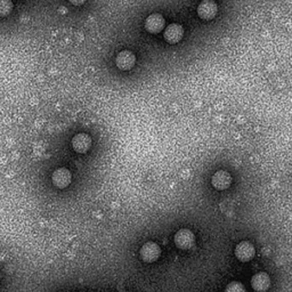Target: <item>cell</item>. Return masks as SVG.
I'll return each mask as SVG.
<instances>
[{
  "instance_id": "cell-1",
  "label": "cell",
  "mask_w": 292,
  "mask_h": 292,
  "mask_svg": "<svg viewBox=\"0 0 292 292\" xmlns=\"http://www.w3.org/2000/svg\"><path fill=\"white\" fill-rule=\"evenodd\" d=\"M173 241H175L177 248L182 250H188L193 247L194 243H196V235H194L192 230H189L187 228H182L175 234Z\"/></svg>"
},
{
  "instance_id": "cell-2",
  "label": "cell",
  "mask_w": 292,
  "mask_h": 292,
  "mask_svg": "<svg viewBox=\"0 0 292 292\" xmlns=\"http://www.w3.org/2000/svg\"><path fill=\"white\" fill-rule=\"evenodd\" d=\"M140 255H141L142 260L144 261V263L151 264V263H154V261H157L159 257H160L161 249L154 242H146L141 248Z\"/></svg>"
},
{
  "instance_id": "cell-3",
  "label": "cell",
  "mask_w": 292,
  "mask_h": 292,
  "mask_svg": "<svg viewBox=\"0 0 292 292\" xmlns=\"http://www.w3.org/2000/svg\"><path fill=\"white\" fill-rule=\"evenodd\" d=\"M218 7L213 0H203L198 6V15L204 21H210L217 15Z\"/></svg>"
},
{
  "instance_id": "cell-4",
  "label": "cell",
  "mask_w": 292,
  "mask_h": 292,
  "mask_svg": "<svg viewBox=\"0 0 292 292\" xmlns=\"http://www.w3.org/2000/svg\"><path fill=\"white\" fill-rule=\"evenodd\" d=\"M235 256H237V258L240 261H243V263L250 261L256 256L255 245L249 242V241H242L235 248Z\"/></svg>"
},
{
  "instance_id": "cell-5",
  "label": "cell",
  "mask_w": 292,
  "mask_h": 292,
  "mask_svg": "<svg viewBox=\"0 0 292 292\" xmlns=\"http://www.w3.org/2000/svg\"><path fill=\"white\" fill-rule=\"evenodd\" d=\"M136 63L135 55L130 50H122L115 57V64L122 71H128L134 68Z\"/></svg>"
},
{
  "instance_id": "cell-6",
  "label": "cell",
  "mask_w": 292,
  "mask_h": 292,
  "mask_svg": "<svg viewBox=\"0 0 292 292\" xmlns=\"http://www.w3.org/2000/svg\"><path fill=\"white\" fill-rule=\"evenodd\" d=\"M166 21L161 14H151L145 20V29L150 33H159L165 29Z\"/></svg>"
},
{
  "instance_id": "cell-7",
  "label": "cell",
  "mask_w": 292,
  "mask_h": 292,
  "mask_svg": "<svg viewBox=\"0 0 292 292\" xmlns=\"http://www.w3.org/2000/svg\"><path fill=\"white\" fill-rule=\"evenodd\" d=\"M71 179V172L69 169L66 168H60L56 169L52 175V182L57 188H65L70 185Z\"/></svg>"
},
{
  "instance_id": "cell-8",
  "label": "cell",
  "mask_w": 292,
  "mask_h": 292,
  "mask_svg": "<svg viewBox=\"0 0 292 292\" xmlns=\"http://www.w3.org/2000/svg\"><path fill=\"white\" fill-rule=\"evenodd\" d=\"M184 35V29L182 25L179 24H170L168 25L166 28L165 32H163V37H165V40L168 44H177L182 40Z\"/></svg>"
},
{
  "instance_id": "cell-9",
  "label": "cell",
  "mask_w": 292,
  "mask_h": 292,
  "mask_svg": "<svg viewBox=\"0 0 292 292\" xmlns=\"http://www.w3.org/2000/svg\"><path fill=\"white\" fill-rule=\"evenodd\" d=\"M211 184L218 191H224V189H227L230 186V184H232V176L227 171L219 170L212 176Z\"/></svg>"
},
{
  "instance_id": "cell-10",
  "label": "cell",
  "mask_w": 292,
  "mask_h": 292,
  "mask_svg": "<svg viewBox=\"0 0 292 292\" xmlns=\"http://www.w3.org/2000/svg\"><path fill=\"white\" fill-rule=\"evenodd\" d=\"M72 147L76 153L84 154V153H87L90 150L91 138L87 134H84V132L75 135L72 138Z\"/></svg>"
},
{
  "instance_id": "cell-11",
  "label": "cell",
  "mask_w": 292,
  "mask_h": 292,
  "mask_svg": "<svg viewBox=\"0 0 292 292\" xmlns=\"http://www.w3.org/2000/svg\"><path fill=\"white\" fill-rule=\"evenodd\" d=\"M251 286L256 292H265L269 289L270 279L267 273H257L251 279Z\"/></svg>"
},
{
  "instance_id": "cell-12",
  "label": "cell",
  "mask_w": 292,
  "mask_h": 292,
  "mask_svg": "<svg viewBox=\"0 0 292 292\" xmlns=\"http://www.w3.org/2000/svg\"><path fill=\"white\" fill-rule=\"evenodd\" d=\"M13 11L12 0H0V17L8 16Z\"/></svg>"
},
{
  "instance_id": "cell-13",
  "label": "cell",
  "mask_w": 292,
  "mask_h": 292,
  "mask_svg": "<svg viewBox=\"0 0 292 292\" xmlns=\"http://www.w3.org/2000/svg\"><path fill=\"white\" fill-rule=\"evenodd\" d=\"M225 292H245V288L241 282H230Z\"/></svg>"
},
{
  "instance_id": "cell-14",
  "label": "cell",
  "mask_w": 292,
  "mask_h": 292,
  "mask_svg": "<svg viewBox=\"0 0 292 292\" xmlns=\"http://www.w3.org/2000/svg\"><path fill=\"white\" fill-rule=\"evenodd\" d=\"M69 2L74 5V6H80V5H83L86 0H69Z\"/></svg>"
},
{
  "instance_id": "cell-15",
  "label": "cell",
  "mask_w": 292,
  "mask_h": 292,
  "mask_svg": "<svg viewBox=\"0 0 292 292\" xmlns=\"http://www.w3.org/2000/svg\"><path fill=\"white\" fill-rule=\"evenodd\" d=\"M122 292H124V291H122Z\"/></svg>"
}]
</instances>
